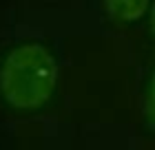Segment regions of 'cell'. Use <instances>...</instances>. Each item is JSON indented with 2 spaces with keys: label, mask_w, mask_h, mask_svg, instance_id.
<instances>
[{
  "label": "cell",
  "mask_w": 155,
  "mask_h": 150,
  "mask_svg": "<svg viewBox=\"0 0 155 150\" xmlns=\"http://www.w3.org/2000/svg\"><path fill=\"white\" fill-rule=\"evenodd\" d=\"M58 62L42 44L16 46L0 66V95L20 110L38 108L53 95Z\"/></svg>",
  "instance_id": "cell-1"
},
{
  "label": "cell",
  "mask_w": 155,
  "mask_h": 150,
  "mask_svg": "<svg viewBox=\"0 0 155 150\" xmlns=\"http://www.w3.org/2000/svg\"><path fill=\"white\" fill-rule=\"evenodd\" d=\"M104 7H107L109 16H113L115 20L133 22L146 13L149 0H104Z\"/></svg>",
  "instance_id": "cell-2"
},
{
  "label": "cell",
  "mask_w": 155,
  "mask_h": 150,
  "mask_svg": "<svg viewBox=\"0 0 155 150\" xmlns=\"http://www.w3.org/2000/svg\"><path fill=\"white\" fill-rule=\"evenodd\" d=\"M151 115L155 119V75H153V80H151Z\"/></svg>",
  "instance_id": "cell-3"
},
{
  "label": "cell",
  "mask_w": 155,
  "mask_h": 150,
  "mask_svg": "<svg viewBox=\"0 0 155 150\" xmlns=\"http://www.w3.org/2000/svg\"><path fill=\"white\" fill-rule=\"evenodd\" d=\"M151 31H153V35H155V2H153V7H151Z\"/></svg>",
  "instance_id": "cell-4"
}]
</instances>
